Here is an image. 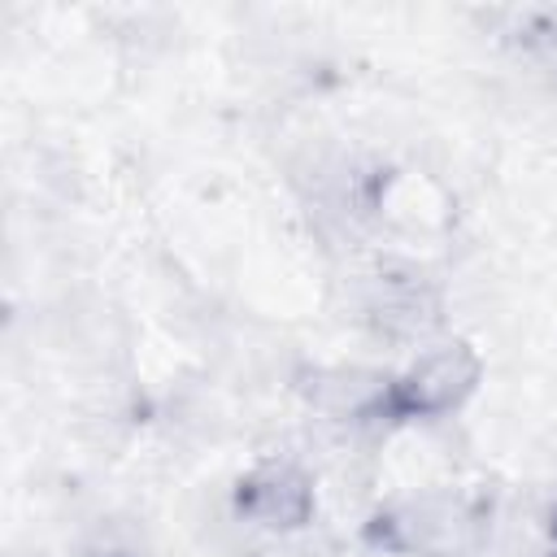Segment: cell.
Here are the masks:
<instances>
[{"label":"cell","mask_w":557,"mask_h":557,"mask_svg":"<svg viewBox=\"0 0 557 557\" xmlns=\"http://www.w3.org/2000/svg\"><path fill=\"white\" fill-rule=\"evenodd\" d=\"M235 505L261 527H300L313 513V483L296 466L270 461L239 483Z\"/></svg>","instance_id":"2"},{"label":"cell","mask_w":557,"mask_h":557,"mask_svg":"<svg viewBox=\"0 0 557 557\" xmlns=\"http://www.w3.org/2000/svg\"><path fill=\"white\" fill-rule=\"evenodd\" d=\"M479 383V357L470 344H453L440 348L431 357H422L409 374H400L387 396H383V413L392 418H426V413H444L457 409Z\"/></svg>","instance_id":"1"}]
</instances>
